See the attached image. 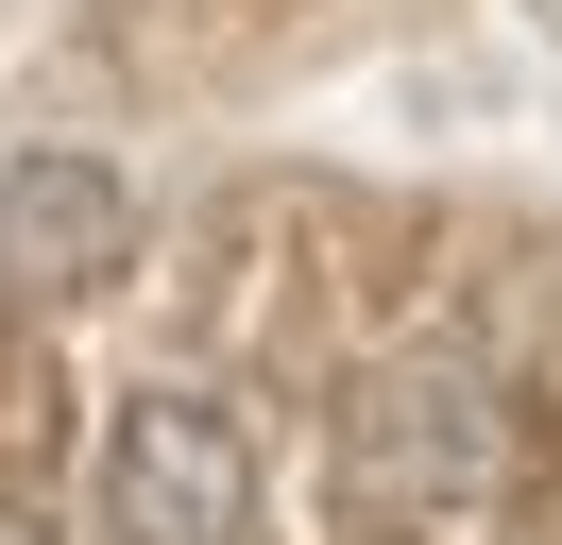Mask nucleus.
I'll list each match as a JSON object with an SVG mask.
<instances>
[{
    "label": "nucleus",
    "instance_id": "obj_1",
    "mask_svg": "<svg viewBox=\"0 0 562 545\" xmlns=\"http://www.w3.org/2000/svg\"><path fill=\"white\" fill-rule=\"evenodd\" d=\"M494 477H512V409H494V375H460V358L358 375V409H341V494L375 511V529H443V511H477Z\"/></svg>",
    "mask_w": 562,
    "mask_h": 545
},
{
    "label": "nucleus",
    "instance_id": "obj_2",
    "mask_svg": "<svg viewBox=\"0 0 562 545\" xmlns=\"http://www.w3.org/2000/svg\"><path fill=\"white\" fill-rule=\"evenodd\" d=\"M103 545H256V443L205 392H137L103 426Z\"/></svg>",
    "mask_w": 562,
    "mask_h": 545
},
{
    "label": "nucleus",
    "instance_id": "obj_3",
    "mask_svg": "<svg viewBox=\"0 0 562 545\" xmlns=\"http://www.w3.org/2000/svg\"><path fill=\"white\" fill-rule=\"evenodd\" d=\"M137 272V188L103 154H18L0 170V290L18 307H86Z\"/></svg>",
    "mask_w": 562,
    "mask_h": 545
},
{
    "label": "nucleus",
    "instance_id": "obj_4",
    "mask_svg": "<svg viewBox=\"0 0 562 545\" xmlns=\"http://www.w3.org/2000/svg\"><path fill=\"white\" fill-rule=\"evenodd\" d=\"M0 545H69V529H52V511H18V494H0Z\"/></svg>",
    "mask_w": 562,
    "mask_h": 545
}]
</instances>
